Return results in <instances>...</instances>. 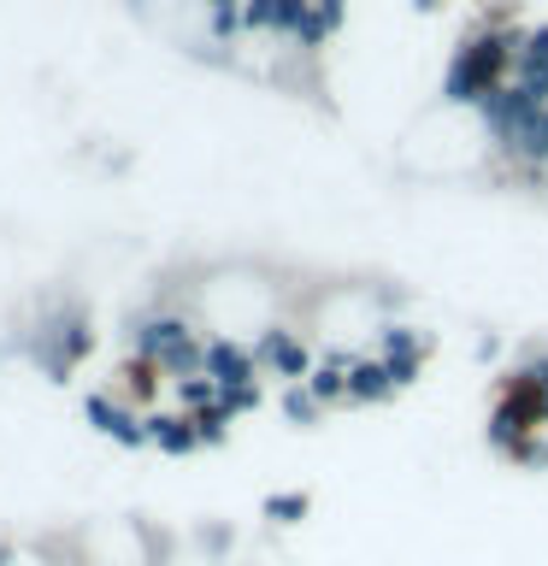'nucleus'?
<instances>
[{
    "instance_id": "nucleus-1",
    "label": "nucleus",
    "mask_w": 548,
    "mask_h": 566,
    "mask_svg": "<svg viewBox=\"0 0 548 566\" xmlns=\"http://www.w3.org/2000/svg\"><path fill=\"white\" fill-rule=\"evenodd\" d=\"M530 35V24H477L472 35H460L454 60L442 65L436 95L442 106H484L502 83H513V53Z\"/></svg>"
},
{
    "instance_id": "nucleus-2",
    "label": "nucleus",
    "mask_w": 548,
    "mask_h": 566,
    "mask_svg": "<svg viewBox=\"0 0 548 566\" xmlns=\"http://www.w3.org/2000/svg\"><path fill=\"white\" fill-rule=\"evenodd\" d=\"M83 419L95 424L106 442H118V449H148V413H136L124 396H113V389H88Z\"/></svg>"
},
{
    "instance_id": "nucleus-3",
    "label": "nucleus",
    "mask_w": 548,
    "mask_h": 566,
    "mask_svg": "<svg viewBox=\"0 0 548 566\" xmlns=\"http://www.w3.org/2000/svg\"><path fill=\"white\" fill-rule=\"evenodd\" d=\"M254 360H260V371H272L283 384H307L313 366H318L313 348L301 343V331H289V325H265L254 336Z\"/></svg>"
},
{
    "instance_id": "nucleus-4",
    "label": "nucleus",
    "mask_w": 548,
    "mask_h": 566,
    "mask_svg": "<svg viewBox=\"0 0 548 566\" xmlns=\"http://www.w3.org/2000/svg\"><path fill=\"white\" fill-rule=\"evenodd\" d=\"M189 336H201V331L189 325V313H171V307H148V313L130 318V354L136 360H159L166 348L189 343Z\"/></svg>"
},
{
    "instance_id": "nucleus-5",
    "label": "nucleus",
    "mask_w": 548,
    "mask_h": 566,
    "mask_svg": "<svg viewBox=\"0 0 548 566\" xmlns=\"http://www.w3.org/2000/svg\"><path fill=\"white\" fill-rule=\"evenodd\" d=\"M424 354H431V343L413 331V325H378V360L389 366V378H396V389L407 384H419V371H424Z\"/></svg>"
},
{
    "instance_id": "nucleus-6",
    "label": "nucleus",
    "mask_w": 548,
    "mask_h": 566,
    "mask_svg": "<svg viewBox=\"0 0 548 566\" xmlns=\"http://www.w3.org/2000/svg\"><path fill=\"white\" fill-rule=\"evenodd\" d=\"M207 378L219 389H236V384H260V360H254V343L230 331H212L207 336Z\"/></svg>"
},
{
    "instance_id": "nucleus-7",
    "label": "nucleus",
    "mask_w": 548,
    "mask_h": 566,
    "mask_svg": "<svg viewBox=\"0 0 548 566\" xmlns=\"http://www.w3.org/2000/svg\"><path fill=\"white\" fill-rule=\"evenodd\" d=\"M313 0H242V35H277L295 42V30L307 24Z\"/></svg>"
},
{
    "instance_id": "nucleus-8",
    "label": "nucleus",
    "mask_w": 548,
    "mask_h": 566,
    "mask_svg": "<svg viewBox=\"0 0 548 566\" xmlns=\"http://www.w3.org/2000/svg\"><path fill=\"white\" fill-rule=\"evenodd\" d=\"M148 449L183 460L201 449V437H194V419L183 413V407H148Z\"/></svg>"
},
{
    "instance_id": "nucleus-9",
    "label": "nucleus",
    "mask_w": 548,
    "mask_h": 566,
    "mask_svg": "<svg viewBox=\"0 0 548 566\" xmlns=\"http://www.w3.org/2000/svg\"><path fill=\"white\" fill-rule=\"evenodd\" d=\"M401 389L389 378V366L378 354H360V360H348V401L354 407H378V401H396Z\"/></svg>"
},
{
    "instance_id": "nucleus-10",
    "label": "nucleus",
    "mask_w": 548,
    "mask_h": 566,
    "mask_svg": "<svg viewBox=\"0 0 548 566\" xmlns=\"http://www.w3.org/2000/svg\"><path fill=\"white\" fill-rule=\"evenodd\" d=\"M513 83H530L548 95V24H530V35L513 53Z\"/></svg>"
},
{
    "instance_id": "nucleus-11",
    "label": "nucleus",
    "mask_w": 548,
    "mask_h": 566,
    "mask_svg": "<svg viewBox=\"0 0 548 566\" xmlns=\"http://www.w3.org/2000/svg\"><path fill=\"white\" fill-rule=\"evenodd\" d=\"M342 18H348V0H313L307 24L295 30V48H301V53H318L336 30H342Z\"/></svg>"
},
{
    "instance_id": "nucleus-12",
    "label": "nucleus",
    "mask_w": 548,
    "mask_h": 566,
    "mask_svg": "<svg viewBox=\"0 0 548 566\" xmlns=\"http://www.w3.org/2000/svg\"><path fill=\"white\" fill-rule=\"evenodd\" d=\"M348 360H354V354H330V360H318V366H313L307 389L318 396V407H336V401H348Z\"/></svg>"
},
{
    "instance_id": "nucleus-13",
    "label": "nucleus",
    "mask_w": 548,
    "mask_h": 566,
    "mask_svg": "<svg viewBox=\"0 0 548 566\" xmlns=\"http://www.w3.org/2000/svg\"><path fill=\"white\" fill-rule=\"evenodd\" d=\"M260 513H265L272 525H301V520L313 513V495H307V490H272V495L260 502Z\"/></svg>"
},
{
    "instance_id": "nucleus-14",
    "label": "nucleus",
    "mask_w": 548,
    "mask_h": 566,
    "mask_svg": "<svg viewBox=\"0 0 548 566\" xmlns=\"http://www.w3.org/2000/svg\"><path fill=\"white\" fill-rule=\"evenodd\" d=\"M277 407H283V419H289V424H318V419H325V407H318V396L307 384H283Z\"/></svg>"
},
{
    "instance_id": "nucleus-15",
    "label": "nucleus",
    "mask_w": 548,
    "mask_h": 566,
    "mask_svg": "<svg viewBox=\"0 0 548 566\" xmlns=\"http://www.w3.org/2000/svg\"><path fill=\"white\" fill-rule=\"evenodd\" d=\"M507 389H530V396H537V389H548V348H530L525 360L513 366Z\"/></svg>"
},
{
    "instance_id": "nucleus-16",
    "label": "nucleus",
    "mask_w": 548,
    "mask_h": 566,
    "mask_svg": "<svg viewBox=\"0 0 548 566\" xmlns=\"http://www.w3.org/2000/svg\"><path fill=\"white\" fill-rule=\"evenodd\" d=\"M189 419H194V437H201V449H219V442L230 437V424H236V419H230L219 401L201 407V413H189Z\"/></svg>"
},
{
    "instance_id": "nucleus-17",
    "label": "nucleus",
    "mask_w": 548,
    "mask_h": 566,
    "mask_svg": "<svg viewBox=\"0 0 548 566\" xmlns=\"http://www.w3.org/2000/svg\"><path fill=\"white\" fill-rule=\"evenodd\" d=\"M171 396H177V407H183V413H201V407H212V401H219V384H212L207 371H201V378H183V384H171Z\"/></svg>"
},
{
    "instance_id": "nucleus-18",
    "label": "nucleus",
    "mask_w": 548,
    "mask_h": 566,
    "mask_svg": "<svg viewBox=\"0 0 548 566\" xmlns=\"http://www.w3.org/2000/svg\"><path fill=\"white\" fill-rule=\"evenodd\" d=\"M260 401H265V389L260 384H236V389H219V407L230 419H242V413H260Z\"/></svg>"
},
{
    "instance_id": "nucleus-19",
    "label": "nucleus",
    "mask_w": 548,
    "mask_h": 566,
    "mask_svg": "<svg viewBox=\"0 0 548 566\" xmlns=\"http://www.w3.org/2000/svg\"><path fill=\"white\" fill-rule=\"evenodd\" d=\"M201 543L212 548V555H224V548L236 543V537H230V525H212V531H201Z\"/></svg>"
}]
</instances>
